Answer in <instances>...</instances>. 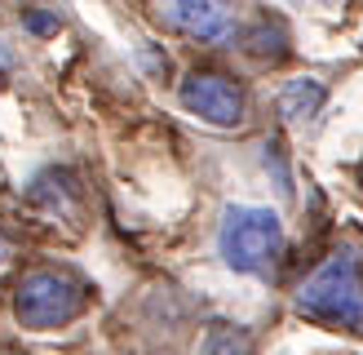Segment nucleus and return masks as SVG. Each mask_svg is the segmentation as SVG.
I'll return each mask as SVG.
<instances>
[{"label": "nucleus", "instance_id": "423d86ee", "mask_svg": "<svg viewBox=\"0 0 363 355\" xmlns=\"http://www.w3.org/2000/svg\"><path fill=\"white\" fill-rule=\"evenodd\" d=\"M27 200L35 204V209H45V213H71V209H80V191H76V178H71L67 169H49V173H40L31 182V191H27Z\"/></svg>", "mask_w": 363, "mask_h": 355}, {"label": "nucleus", "instance_id": "6e6552de", "mask_svg": "<svg viewBox=\"0 0 363 355\" xmlns=\"http://www.w3.org/2000/svg\"><path fill=\"white\" fill-rule=\"evenodd\" d=\"M248 342H252V337H248L244 329L222 324V329H213V333H208L204 355H244V351H248Z\"/></svg>", "mask_w": 363, "mask_h": 355}, {"label": "nucleus", "instance_id": "0eeeda50", "mask_svg": "<svg viewBox=\"0 0 363 355\" xmlns=\"http://www.w3.org/2000/svg\"><path fill=\"white\" fill-rule=\"evenodd\" d=\"M323 98H328V89H323L319 80H306V76H297V80H288L284 89H279V98H275V106H279V116L293 124V120H311L319 106H323Z\"/></svg>", "mask_w": 363, "mask_h": 355}, {"label": "nucleus", "instance_id": "1a4fd4ad", "mask_svg": "<svg viewBox=\"0 0 363 355\" xmlns=\"http://www.w3.org/2000/svg\"><path fill=\"white\" fill-rule=\"evenodd\" d=\"M23 23H27L35 36H53V31H58V18H53V13H40V9H27Z\"/></svg>", "mask_w": 363, "mask_h": 355}, {"label": "nucleus", "instance_id": "f03ea898", "mask_svg": "<svg viewBox=\"0 0 363 355\" xmlns=\"http://www.w3.org/2000/svg\"><path fill=\"white\" fill-rule=\"evenodd\" d=\"M217 248L222 262L240 275H266L275 258L284 253V222L275 209L257 204H230L217 226Z\"/></svg>", "mask_w": 363, "mask_h": 355}, {"label": "nucleus", "instance_id": "9b49d317", "mask_svg": "<svg viewBox=\"0 0 363 355\" xmlns=\"http://www.w3.org/2000/svg\"><path fill=\"white\" fill-rule=\"evenodd\" d=\"M9 253H13V244H9V236H5V231H0V266L9 262Z\"/></svg>", "mask_w": 363, "mask_h": 355}, {"label": "nucleus", "instance_id": "f8f14e48", "mask_svg": "<svg viewBox=\"0 0 363 355\" xmlns=\"http://www.w3.org/2000/svg\"><path fill=\"white\" fill-rule=\"evenodd\" d=\"M0 67H9V49L5 45H0Z\"/></svg>", "mask_w": 363, "mask_h": 355}, {"label": "nucleus", "instance_id": "f257e3e1", "mask_svg": "<svg viewBox=\"0 0 363 355\" xmlns=\"http://www.w3.org/2000/svg\"><path fill=\"white\" fill-rule=\"evenodd\" d=\"M297 315L328 329L363 333V240L333 248L293 297Z\"/></svg>", "mask_w": 363, "mask_h": 355}, {"label": "nucleus", "instance_id": "39448f33", "mask_svg": "<svg viewBox=\"0 0 363 355\" xmlns=\"http://www.w3.org/2000/svg\"><path fill=\"white\" fill-rule=\"evenodd\" d=\"M160 18H164L169 27H177L182 36L204 40V45H222L226 36L235 31V13L226 5H213V0H182V5H164Z\"/></svg>", "mask_w": 363, "mask_h": 355}, {"label": "nucleus", "instance_id": "20e7f679", "mask_svg": "<svg viewBox=\"0 0 363 355\" xmlns=\"http://www.w3.org/2000/svg\"><path fill=\"white\" fill-rule=\"evenodd\" d=\"M182 106L191 116L217 124V129H240L248 120V98H244V84L222 76V71H191L177 89Z\"/></svg>", "mask_w": 363, "mask_h": 355}, {"label": "nucleus", "instance_id": "9d476101", "mask_svg": "<svg viewBox=\"0 0 363 355\" xmlns=\"http://www.w3.org/2000/svg\"><path fill=\"white\" fill-rule=\"evenodd\" d=\"M142 58H147V67H151V76H160V71L169 67V53H160L155 45H142Z\"/></svg>", "mask_w": 363, "mask_h": 355}, {"label": "nucleus", "instance_id": "7ed1b4c3", "mask_svg": "<svg viewBox=\"0 0 363 355\" xmlns=\"http://www.w3.org/2000/svg\"><path fill=\"white\" fill-rule=\"evenodd\" d=\"M84 302H89L84 275L67 271V266H35L18 284L13 311H18V324L27 329H62L84 311Z\"/></svg>", "mask_w": 363, "mask_h": 355}]
</instances>
